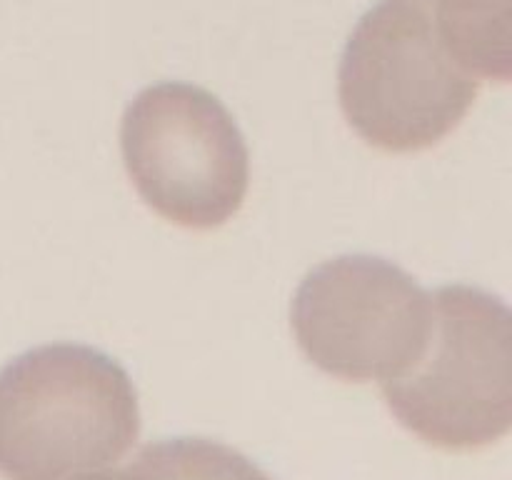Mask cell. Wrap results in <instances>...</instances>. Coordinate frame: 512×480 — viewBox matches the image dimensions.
<instances>
[{"label":"cell","instance_id":"7","mask_svg":"<svg viewBox=\"0 0 512 480\" xmlns=\"http://www.w3.org/2000/svg\"><path fill=\"white\" fill-rule=\"evenodd\" d=\"M140 480H273L238 450L208 438H165L130 460Z\"/></svg>","mask_w":512,"mask_h":480},{"label":"cell","instance_id":"9","mask_svg":"<svg viewBox=\"0 0 512 480\" xmlns=\"http://www.w3.org/2000/svg\"><path fill=\"white\" fill-rule=\"evenodd\" d=\"M423 3H433V0H423Z\"/></svg>","mask_w":512,"mask_h":480},{"label":"cell","instance_id":"1","mask_svg":"<svg viewBox=\"0 0 512 480\" xmlns=\"http://www.w3.org/2000/svg\"><path fill=\"white\" fill-rule=\"evenodd\" d=\"M138 435L133 380L100 350L43 345L0 370L3 480H73L113 468Z\"/></svg>","mask_w":512,"mask_h":480},{"label":"cell","instance_id":"4","mask_svg":"<svg viewBox=\"0 0 512 480\" xmlns=\"http://www.w3.org/2000/svg\"><path fill=\"white\" fill-rule=\"evenodd\" d=\"M120 150L138 195L168 223L213 230L243 208L248 145L205 88L158 83L140 90L123 115Z\"/></svg>","mask_w":512,"mask_h":480},{"label":"cell","instance_id":"5","mask_svg":"<svg viewBox=\"0 0 512 480\" xmlns=\"http://www.w3.org/2000/svg\"><path fill=\"white\" fill-rule=\"evenodd\" d=\"M290 325L305 358L323 373L350 383H385L423 355L433 300L388 260L340 255L300 283Z\"/></svg>","mask_w":512,"mask_h":480},{"label":"cell","instance_id":"3","mask_svg":"<svg viewBox=\"0 0 512 480\" xmlns=\"http://www.w3.org/2000/svg\"><path fill=\"white\" fill-rule=\"evenodd\" d=\"M433 325L413 368L385 380L383 398L403 428L453 453L488 448L512 425V318L473 285L433 295Z\"/></svg>","mask_w":512,"mask_h":480},{"label":"cell","instance_id":"6","mask_svg":"<svg viewBox=\"0 0 512 480\" xmlns=\"http://www.w3.org/2000/svg\"><path fill=\"white\" fill-rule=\"evenodd\" d=\"M435 25L475 78H510V0H435Z\"/></svg>","mask_w":512,"mask_h":480},{"label":"cell","instance_id":"8","mask_svg":"<svg viewBox=\"0 0 512 480\" xmlns=\"http://www.w3.org/2000/svg\"><path fill=\"white\" fill-rule=\"evenodd\" d=\"M73 480H140L135 475V470L130 465H113V468H103V470H95V473H85L78 475Z\"/></svg>","mask_w":512,"mask_h":480},{"label":"cell","instance_id":"2","mask_svg":"<svg viewBox=\"0 0 512 480\" xmlns=\"http://www.w3.org/2000/svg\"><path fill=\"white\" fill-rule=\"evenodd\" d=\"M478 90L480 80L453 58L423 0H380L355 25L340 63L345 120L385 153L438 145Z\"/></svg>","mask_w":512,"mask_h":480}]
</instances>
